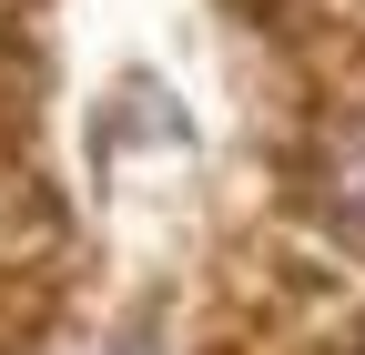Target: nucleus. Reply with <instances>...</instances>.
<instances>
[{"instance_id":"nucleus-1","label":"nucleus","mask_w":365,"mask_h":355,"mask_svg":"<svg viewBox=\"0 0 365 355\" xmlns=\"http://www.w3.org/2000/svg\"><path fill=\"white\" fill-rule=\"evenodd\" d=\"M335 193H345V213H365V143L345 153V183H335Z\"/></svg>"}]
</instances>
